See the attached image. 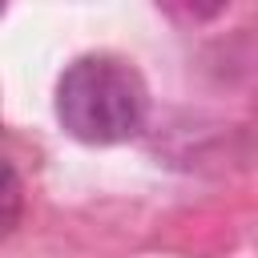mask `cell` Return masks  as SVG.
I'll list each match as a JSON object with an SVG mask.
<instances>
[{"instance_id": "cell-1", "label": "cell", "mask_w": 258, "mask_h": 258, "mask_svg": "<svg viewBox=\"0 0 258 258\" xmlns=\"http://www.w3.org/2000/svg\"><path fill=\"white\" fill-rule=\"evenodd\" d=\"M149 93L141 73L113 52H85L56 77V121L85 145H121L141 133Z\"/></svg>"}, {"instance_id": "cell-2", "label": "cell", "mask_w": 258, "mask_h": 258, "mask_svg": "<svg viewBox=\"0 0 258 258\" xmlns=\"http://www.w3.org/2000/svg\"><path fill=\"white\" fill-rule=\"evenodd\" d=\"M20 226V173L12 161H4V234Z\"/></svg>"}]
</instances>
